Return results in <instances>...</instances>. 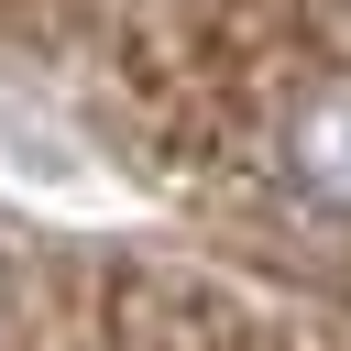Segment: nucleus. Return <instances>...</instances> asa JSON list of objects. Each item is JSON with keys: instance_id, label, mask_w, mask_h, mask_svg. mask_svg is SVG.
Instances as JSON below:
<instances>
[{"instance_id": "f257e3e1", "label": "nucleus", "mask_w": 351, "mask_h": 351, "mask_svg": "<svg viewBox=\"0 0 351 351\" xmlns=\"http://www.w3.org/2000/svg\"><path fill=\"white\" fill-rule=\"evenodd\" d=\"M274 176H285L296 208L351 219V77H318V88L285 99V121H274Z\"/></svg>"}, {"instance_id": "f03ea898", "label": "nucleus", "mask_w": 351, "mask_h": 351, "mask_svg": "<svg viewBox=\"0 0 351 351\" xmlns=\"http://www.w3.org/2000/svg\"><path fill=\"white\" fill-rule=\"evenodd\" d=\"M0 176L33 186V197H77V186H88V154H77L55 121H33L22 99H0Z\"/></svg>"}]
</instances>
